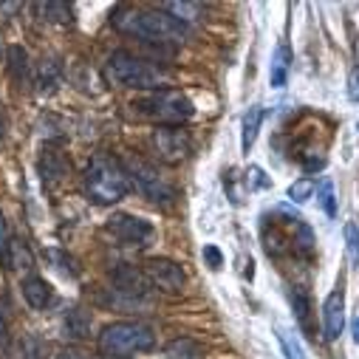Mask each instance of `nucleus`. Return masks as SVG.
<instances>
[{"label":"nucleus","mask_w":359,"mask_h":359,"mask_svg":"<svg viewBox=\"0 0 359 359\" xmlns=\"http://www.w3.org/2000/svg\"><path fill=\"white\" fill-rule=\"evenodd\" d=\"M122 167H125V172L130 178V184L136 187V193L144 196L147 201H153V204H170L175 198V187L167 184L164 178L158 175V170L153 164H147L144 158L128 156L122 161Z\"/></svg>","instance_id":"423d86ee"},{"label":"nucleus","mask_w":359,"mask_h":359,"mask_svg":"<svg viewBox=\"0 0 359 359\" xmlns=\"http://www.w3.org/2000/svg\"><path fill=\"white\" fill-rule=\"evenodd\" d=\"M37 91L40 94H54L57 88H60V82H62V65H60V60H54V57H43L40 60V65H37Z\"/></svg>","instance_id":"ddd939ff"},{"label":"nucleus","mask_w":359,"mask_h":359,"mask_svg":"<svg viewBox=\"0 0 359 359\" xmlns=\"http://www.w3.org/2000/svg\"><path fill=\"white\" fill-rule=\"evenodd\" d=\"M314 190H317V182H314V178H309V175H303V178H297V182L289 187V198L294 204H303V201H309L314 196Z\"/></svg>","instance_id":"5701e85b"},{"label":"nucleus","mask_w":359,"mask_h":359,"mask_svg":"<svg viewBox=\"0 0 359 359\" xmlns=\"http://www.w3.org/2000/svg\"><path fill=\"white\" fill-rule=\"evenodd\" d=\"M144 275L150 278V283L167 294H178L184 289L187 283V275H184V269L178 266L175 260H167V257H153L147 260L144 266Z\"/></svg>","instance_id":"1a4fd4ad"},{"label":"nucleus","mask_w":359,"mask_h":359,"mask_svg":"<svg viewBox=\"0 0 359 359\" xmlns=\"http://www.w3.org/2000/svg\"><path fill=\"white\" fill-rule=\"evenodd\" d=\"M133 108L144 119H150V122H156L161 128H178V125L190 122L193 114H196L193 102L182 91H170V88H161V91H153V94L136 100Z\"/></svg>","instance_id":"39448f33"},{"label":"nucleus","mask_w":359,"mask_h":359,"mask_svg":"<svg viewBox=\"0 0 359 359\" xmlns=\"http://www.w3.org/2000/svg\"><path fill=\"white\" fill-rule=\"evenodd\" d=\"M37 12L43 15V20H51V23H65V20H71V6H68V4H60V0L37 4Z\"/></svg>","instance_id":"4be33fe9"},{"label":"nucleus","mask_w":359,"mask_h":359,"mask_svg":"<svg viewBox=\"0 0 359 359\" xmlns=\"http://www.w3.org/2000/svg\"><path fill=\"white\" fill-rule=\"evenodd\" d=\"M204 257H207V263H210V269H221V252H218V246H204Z\"/></svg>","instance_id":"473e14b6"},{"label":"nucleus","mask_w":359,"mask_h":359,"mask_svg":"<svg viewBox=\"0 0 359 359\" xmlns=\"http://www.w3.org/2000/svg\"><path fill=\"white\" fill-rule=\"evenodd\" d=\"M9 353V325L4 320V314H0V356Z\"/></svg>","instance_id":"2f4dec72"},{"label":"nucleus","mask_w":359,"mask_h":359,"mask_svg":"<svg viewBox=\"0 0 359 359\" xmlns=\"http://www.w3.org/2000/svg\"><path fill=\"white\" fill-rule=\"evenodd\" d=\"M60 325H62V337H68V339H88L91 337V317H88L82 309H65Z\"/></svg>","instance_id":"4468645a"},{"label":"nucleus","mask_w":359,"mask_h":359,"mask_svg":"<svg viewBox=\"0 0 359 359\" xmlns=\"http://www.w3.org/2000/svg\"><path fill=\"white\" fill-rule=\"evenodd\" d=\"M263 108L260 105H252L246 114H243V130H241V150L243 153H249L252 150V144H255V139H257V130H260V122H263Z\"/></svg>","instance_id":"f3484780"},{"label":"nucleus","mask_w":359,"mask_h":359,"mask_svg":"<svg viewBox=\"0 0 359 359\" xmlns=\"http://www.w3.org/2000/svg\"><path fill=\"white\" fill-rule=\"evenodd\" d=\"M20 292H23V300L32 306V309H46L51 303V286L43 280V278H26L20 283Z\"/></svg>","instance_id":"2eb2a0df"},{"label":"nucleus","mask_w":359,"mask_h":359,"mask_svg":"<svg viewBox=\"0 0 359 359\" xmlns=\"http://www.w3.org/2000/svg\"><path fill=\"white\" fill-rule=\"evenodd\" d=\"M54 359H102V356L88 353V351H79V348H60Z\"/></svg>","instance_id":"c85d7f7f"},{"label":"nucleus","mask_w":359,"mask_h":359,"mask_svg":"<svg viewBox=\"0 0 359 359\" xmlns=\"http://www.w3.org/2000/svg\"><path fill=\"white\" fill-rule=\"evenodd\" d=\"M351 334H353V342L359 345V317H353V320H351Z\"/></svg>","instance_id":"f704fd0d"},{"label":"nucleus","mask_w":359,"mask_h":359,"mask_svg":"<svg viewBox=\"0 0 359 359\" xmlns=\"http://www.w3.org/2000/svg\"><path fill=\"white\" fill-rule=\"evenodd\" d=\"M249 178H252V184H249V187H269V178L263 175L260 167H249Z\"/></svg>","instance_id":"72a5a7b5"},{"label":"nucleus","mask_w":359,"mask_h":359,"mask_svg":"<svg viewBox=\"0 0 359 359\" xmlns=\"http://www.w3.org/2000/svg\"><path fill=\"white\" fill-rule=\"evenodd\" d=\"M111 283L116 286V292L130 294V297H144L150 292V278L142 272V269L130 266V263H119L114 272H111Z\"/></svg>","instance_id":"9d476101"},{"label":"nucleus","mask_w":359,"mask_h":359,"mask_svg":"<svg viewBox=\"0 0 359 359\" xmlns=\"http://www.w3.org/2000/svg\"><path fill=\"white\" fill-rule=\"evenodd\" d=\"M323 320H325V339L328 342L339 339L342 325H345V294H342V289L328 294V300L323 306Z\"/></svg>","instance_id":"9b49d317"},{"label":"nucleus","mask_w":359,"mask_h":359,"mask_svg":"<svg viewBox=\"0 0 359 359\" xmlns=\"http://www.w3.org/2000/svg\"><path fill=\"white\" fill-rule=\"evenodd\" d=\"M289 68H292V48L286 43H280L275 57H272V68H269V82H272V88H283L286 85Z\"/></svg>","instance_id":"dca6fc26"},{"label":"nucleus","mask_w":359,"mask_h":359,"mask_svg":"<svg viewBox=\"0 0 359 359\" xmlns=\"http://www.w3.org/2000/svg\"><path fill=\"white\" fill-rule=\"evenodd\" d=\"M320 207L325 210V215H328V218H334V215H337V198H334V184L328 182V178H325L323 184H320Z\"/></svg>","instance_id":"bb28decb"},{"label":"nucleus","mask_w":359,"mask_h":359,"mask_svg":"<svg viewBox=\"0 0 359 359\" xmlns=\"http://www.w3.org/2000/svg\"><path fill=\"white\" fill-rule=\"evenodd\" d=\"M65 172H68V161H65V156L60 153V150H43V156H40V175H43V184L46 187H57L62 178H65Z\"/></svg>","instance_id":"f8f14e48"},{"label":"nucleus","mask_w":359,"mask_h":359,"mask_svg":"<svg viewBox=\"0 0 359 359\" xmlns=\"http://www.w3.org/2000/svg\"><path fill=\"white\" fill-rule=\"evenodd\" d=\"M161 9L167 12V15H172L178 23H193V20H198L201 18V4H187V0H184V4H182V0H170V4H161Z\"/></svg>","instance_id":"6ab92c4d"},{"label":"nucleus","mask_w":359,"mask_h":359,"mask_svg":"<svg viewBox=\"0 0 359 359\" xmlns=\"http://www.w3.org/2000/svg\"><path fill=\"white\" fill-rule=\"evenodd\" d=\"M356 128H359V122H356Z\"/></svg>","instance_id":"e433bc0d"},{"label":"nucleus","mask_w":359,"mask_h":359,"mask_svg":"<svg viewBox=\"0 0 359 359\" xmlns=\"http://www.w3.org/2000/svg\"><path fill=\"white\" fill-rule=\"evenodd\" d=\"M114 26L136 40L144 43H184L187 40V26L178 23L172 15L164 9H130L122 6L114 12Z\"/></svg>","instance_id":"f257e3e1"},{"label":"nucleus","mask_w":359,"mask_h":359,"mask_svg":"<svg viewBox=\"0 0 359 359\" xmlns=\"http://www.w3.org/2000/svg\"><path fill=\"white\" fill-rule=\"evenodd\" d=\"M105 229L125 246H147L150 238L156 235V226L139 215H130V212H116L114 218H108Z\"/></svg>","instance_id":"0eeeda50"},{"label":"nucleus","mask_w":359,"mask_h":359,"mask_svg":"<svg viewBox=\"0 0 359 359\" xmlns=\"http://www.w3.org/2000/svg\"><path fill=\"white\" fill-rule=\"evenodd\" d=\"M278 339H280V345H283L286 359H306L303 345H300V342H297V337H292L286 328H278Z\"/></svg>","instance_id":"b1692460"},{"label":"nucleus","mask_w":359,"mask_h":359,"mask_svg":"<svg viewBox=\"0 0 359 359\" xmlns=\"http://www.w3.org/2000/svg\"><path fill=\"white\" fill-rule=\"evenodd\" d=\"M0 136H4V125H0Z\"/></svg>","instance_id":"c9c22d12"},{"label":"nucleus","mask_w":359,"mask_h":359,"mask_svg":"<svg viewBox=\"0 0 359 359\" xmlns=\"http://www.w3.org/2000/svg\"><path fill=\"white\" fill-rule=\"evenodd\" d=\"M32 252H29V246L23 243V241H18V238H12V269H32Z\"/></svg>","instance_id":"a878e982"},{"label":"nucleus","mask_w":359,"mask_h":359,"mask_svg":"<svg viewBox=\"0 0 359 359\" xmlns=\"http://www.w3.org/2000/svg\"><path fill=\"white\" fill-rule=\"evenodd\" d=\"M289 300H292V309H294V317H297L300 328H303L309 337H317V334H314V325H311V303H309V297H306L300 289H292V292H289Z\"/></svg>","instance_id":"a211bd4d"},{"label":"nucleus","mask_w":359,"mask_h":359,"mask_svg":"<svg viewBox=\"0 0 359 359\" xmlns=\"http://www.w3.org/2000/svg\"><path fill=\"white\" fill-rule=\"evenodd\" d=\"M345 241H348V252H351L353 263H359V235H356V226L353 224L345 226Z\"/></svg>","instance_id":"cd10ccee"},{"label":"nucleus","mask_w":359,"mask_h":359,"mask_svg":"<svg viewBox=\"0 0 359 359\" xmlns=\"http://www.w3.org/2000/svg\"><path fill=\"white\" fill-rule=\"evenodd\" d=\"M348 97L353 100V102H359V65L351 71V76H348Z\"/></svg>","instance_id":"7c9ffc66"},{"label":"nucleus","mask_w":359,"mask_h":359,"mask_svg":"<svg viewBox=\"0 0 359 359\" xmlns=\"http://www.w3.org/2000/svg\"><path fill=\"white\" fill-rule=\"evenodd\" d=\"M164 353L170 359H198L201 356V345L193 339V337H178L172 342H167Z\"/></svg>","instance_id":"aec40b11"},{"label":"nucleus","mask_w":359,"mask_h":359,"mask_svg":"<svg viewBox=\"0 0 359 359\" xmlns=\"http://www.w3.org/2000/svg\"><path fill=\"white\" fill-rule=\"evenodd\" d=\"M0 263L12 269V238H9V224L4 212H0Z\"/></svg>","instance_id":"393cba45"},{"label":"nucleus","mask_w":359,"mask_h":359,"mask_svg":"<svg viewBox=\"0 0 359 359\" xmlns=\"http://www.w3.org/2000/svg\"><path fill=\"white\" fill-rule=\"evenodd\" d=\"M18 359H43V356H40V342L29 337V339L23 342V348H20V353H18Z\"/></svg>","instance_id":"c756f323"},{"label":"nucleus","mask_w":359,"mask_h":359,"mask_svg":"<svg viewBox=\"0 0 359 359\" xmlns=\"http://www.w3.org/2000/svg\"><path fill=\"white\" fill-rule=\"evenodd\" d=\"M150 142H153L156 156L164 164H182L193 150V142H190L187 130H182V128H158V130H153Z\"/></svg>","instance_id":"6e6552de"},{"label":"nucleus","mask_w":359,"mask_h":359,"mask_svg":"<svg viewBox=\"0 0 359 359\" xmlns=\"http://www.w3.org/2000/svg\"><path fill=\"white\" fill-rule=\"evenodd\" d=\"M130 178L122 161L111 156H97L85 170V193L94 204H116L128 196Z\"/></svg>","instance_id":"f03ea898"},{"label":"nucleus","mask_w":359,"mask_h":359,"mask_svg":"<svg viewBox=\"0 0 359 359\" xmlns=\"http://www.w3.org/2000/svg\"><path fill=\"white\" fill-rule=\"evenodd\" d=\"M6 60H9V71H12V76H15L18 82H23L26 74H29V54H26V48H23V46H9Z\"/></svg>","instance_id":"412c9836"},{"label":"nucleus","mask_w":359,"mask_h":359,"mask_svg":"<svg viewBox=\"0 0 359 359\" xmlns=\"http://www.w3.org/2000/svg\"><path fill=\"white\" fill-rule=\"evenodd\" d=\"M105 76L114 85L139 88V91H161V85H167V74L158 65H150L130 51H114L105 62Z\"/></svg>","instance_id":"7ed1b4c3"},{"label":"nucleus","mask_w":359,"mask_h":359,"mask_svg":"<svg viewBox=\"0 0 359 359\" xmlns=\"http://www.w3.org/2000/svg\"><path fill=\"white\" fill-rule=\"evenodd\" d=\"M153 345H156L153 328L144 323H133V320L111 323L100 334V353L108 359H130L142 351H150Z\"/></svg>","instance_id":"20e7f679"}]
</instances>
